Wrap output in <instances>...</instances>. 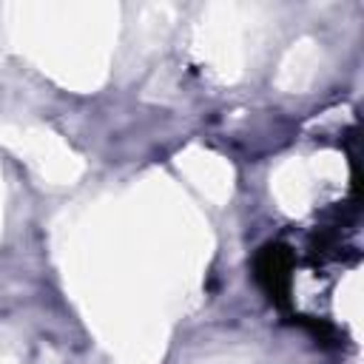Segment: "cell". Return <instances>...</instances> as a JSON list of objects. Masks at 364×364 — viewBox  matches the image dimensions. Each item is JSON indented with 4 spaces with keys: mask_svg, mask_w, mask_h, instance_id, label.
Masks as SVG:
<instances>
[{
    "mask_svg": "<svg viewBox=\"0 0 364 364\" xmlns=\"http://www.w3.org/2000/svg\"><path fill=\"white\" fill-rule=\"evenodd\" d=\"M256 282L270 301L284 304L290 293V253L282 245H264L256 256Z\"/></svg>",
    "mask_w": 364,
    "mask_h": 364,
    "instance_id": "cell-1",
    "label": "cell"
}]
</instances>
